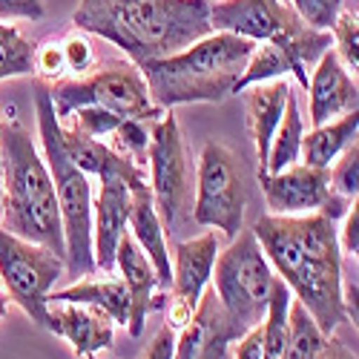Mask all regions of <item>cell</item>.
<instances>
[{"label": "cell", "mask_w": 359, "mask_h": 359, "mask_svg": "<svg viewBox=\"0 0 359 359\" xmlns=\"http://www.w3.org/2000/svg\"><path fill=\"white\" fill-rule=\"evenodd\" d=\"M253 236L267 262L279 271V279L308 308L325 337L351 322L342 305V250L331 219L319 213H267L253 224Z\"/></svg>", "instance_id": "6da1fadb"}, {"label": "cell", "mask_w": 359, "mask_h": 359, "mask_svg": "<svg viewBox=\"0 0 359 359\" xmlns=\"http://www.w3.org/2000/svg\"><path fill=\"white\" fill-rule=\"evenodd\" d=\"M72 20L124 49L135 67L175 55L213 32L210 0H81Z\"/></svg>", "instance_id": "7a4b0ae2"}, {"label": "cell", "mask_w": 359, "mask_h": 359, "mask_svg": "<svg viewBox=\"0 0 359 359\" xmlns=\"http://www.w3.org/2000/svg\"><path fill=\"white\" fill-rule=\"evenodd\" d=\"M0 178H4V230L43 245L67 259L61 207L43 156L18 118L0 121Z\"/></svg>", "instance_id": "3957f363"}, {"label": "cell", "mask_w": 359, "mask_h": 359, "mask_svg": "<svg viewBox=\"0 0 359 359\" xmlns=\"http://www.w3.org/2000/svg\"><path fill=\"white\" fill-rule=\"evenodd\" d=\"M256 43L230 32H210L187 49L141 64L149 101L161 109L178 104H219L233 95Z\"/></svg>", "instance_id": "277c9868"}, {"label": "cell", "mask_w": 359, "mask_h": 359, "mask_svg": "<svg viewBox=\"0 0 359 359\" xmlns=\"http://www.w3.org/2000/svg\"><path fill=\"white\" fill-rule=\"evenodd\" d=\"M35 112L41 127L43 161L49 167L57 207H61L64 224V245H67V271L69 276H93L95 256H93V187L83 170H78L61 147V121L55 115L49 89L41 86L35 93Z\"/></svg>", "instance_id": "5b68a950"}, {"label": "cell", "mask_w": 359, "mask_h": 359, "mask_svg": "<svg viewBox=\"0 0 359 359\" xmlns=\"http://www.w3.org/2000/svg\"><path fill=\"white\" fill-rule=\"evenodd\" d=\"M213 271H216L213 290L224 311L230 313V319L242 325L245 331L262 325L279 276H273L271 262L262 253L253 230L245 227L238 230L230 248L216 256Z\"/></svg>", "instance_id": "8992f818"}, {"label": "cell", "mask_w": 359, "mask_h": 359, "mask_svg": "<svg viewBox=\"0 0 359 359\" xmlns=\"http://www.w3.org/2000/svg\"><path fill=\"white\" fill-rule=\"evenodd\" d=\"M149 175H153V204L164 233H182L193 222V167L187 147L172 112H164L149 124Z\"/></svg>", "instance_id": "52a82bcc"}, {"label": "cell", "mask_w": 359, "mask_h": 359, "mask_svg": "<svg viewBox=\"0 0 359 359\" xmlns=\"http://www.w3.org/2000/svg\"><path fill=\"white\" fill-rule=\"evenodd\" d=\"M49 98L61 124L81 107H101L121 118H138V121H158L167 112L149 101L144 75L135 64H112L98 69L93 78L57 83L49 89Z\"/></svg>", "instance_id": "ba28073f"}, {"label": "cell", "mask_w": 359, "mask_h": 359, "mask_svg": "<svg viewBox=\"0 0 359 359\" xmlns=\"http://www.w3.org/2000/svg\"><path fill=\"white\" fill-rule=\"evenodd\" d=\"M245 207H248V190L236 156L224 144L207 141L201 147L196 167L193 222L201 227L222 230L227 242H233L238 230L245 227Z\"/></svg>", "instance_id": "9c48e42d"}, {"label": "cell", "mask_w": 359, "mask_h": 359, "mask_svg": "<svg viewBox=\"0 0 359 359\" xmlns=\"http://www.w3.org/2000/svg\"><path fill=\"white\" fill-rule=\"evenodd\" d=\"M64 256L0 227V279H4L9 296L41 327H46L49 322L46 296L64 276Z\"/></svg>", "instance_id": "30bf717a"}, {"label": "cell", "mask_w": 359, "mask_h": 359, "mask_svg": "<svg viewBox=\"0 0 359 359\" xmlns=\"http://www.w3.org/2000/svg\"><path fill=\"white\" fill-rule=\"evenodd\" d=\"M147 184L144 170L138 164H127L101 175V193L95 198V227H93V256L95 267L112 273L115 267V248L121 236L130 230V207L133 190Z\"/></svg>", "instance_id": "8fae6325"}, {"label": "cell", "mask_w": 359, "mask_h": 359, "mask_svg": "<svg viewBox=\"0 0 359 359\" xmlns=\"http://www.w3.org/2000/svg\"><path fill=\"white\" fill-rule=\"evenodd\" d=\"M245 334V327L236 325L219 302L216 290L204 287L193 316L182 327V337L175 339L172 359H227L230 345Z\"/></svg>", "instance_id": "7c38bea8"}, {"label": "cell", "mask_w": 359, "mask_h": 359, "mask_svg": "<svg viewBox=\"0 0 359 359\" xmlns=\"http://www.w3.org/2000/svg\"><path fill=\"white\" fill-rule=\"evenodd\" d=\"M219 256V236L204 233L187 242L175 245V267H172V308H170V327H184L193 316L198 299L213 276V264Z\"/></svg>", "instance_id": "4fadbf2b"}, {"label": "cell", "mask_w": 359, "mask_h": 359, "mask_svg": "<svg viewBox=\"0 0 359 359\" xmlns=\"http://www.w3.org/2000/svg\"><path fill=\"white\" fill-rule=\"evenodd\" d=\"M259 184L267 201V210L273 216L319 213L325 198L331 196L327 170L308 164H290L282 172H264L259 175Z\"/></svg>", "instance_id": "5bb4252c"}, {"label": "cell", "mask_w": 359, "mask_h": 359, "mask_svg": "<svg viewBox=\"0 0 359 359\" xmlns=\"http://www.w3.org/2000/svg\"><path fill=\"white\" fill-rule=\"evenodd\" d=\"M287 9V0H219L210 4V26L213 32H230L259 43L279 32Z\"/></svg>", "instance_id": "9a60e30c"}, {"label": "cell", "mask_w": 359, "mask_h": 359, "mask_svg": "<svg viewBox=\"0 0 359 359\" xmlns=\"http://www.w3.org/2000/svg\"><path fill=\"white\" fill-rule=\"evenodd\" d=\"M46 331L64 337L75 356H95L112 345V319L95 305L46 302Z\"/></svg>", "instance_id": "2e32d148"}, {"label": "cell", "mask_w": 359, "mask_h": 359, "mask_svg": "<svg viewBox=\"0 0 359 359\" xmlns=\"http://www.w3.org/2000/svg\"><path fill=\"white\" fill-rule=\"evenodd\" d=\"M308 93H311V124L322 127L334 115H345L359 109V89L356 81L348 75L337 52L327 49L316 67L308 75Z\"/></svg>", "instance_id": "e0dca14e"}, {"label": "cell", "mask_w": 359, "mask_h": 359, "mask_svg": "<svg viewBox=\"0 0 359 359\" xmlns=\"http://www.w3.org/2000/svg\"><path fill=\"white\" fill-rule=\"evenodd\" d=\"M115 264L124 276V285L130 290V322H127V331L133 339H138L144 334V325L149 311H158L164 308L161 299L164 296H153V290L158 287V276L153 271V264L144 256V250L135 245L133 233L127 230L121 236V242L115 248Z\"/></svg>", "instance_id": "ac0fdd59"}, {"label": "cell", "mask_w": 359, "mask_h": 359, "mask_svg": "<svg viewBox=\"0 0 359 359\" xmlns=\"http://www.w3.org/2000/svg\"><path fill=\"white\" fill-rule=\"evenodd\" d=\"M130 233L135 245L144 250V256L153 264L158 276V287L170 290L172 285V267H170V250H167V233L161 227V219L156 213L153 193L147 184L133 190V207H130Z\"/></svg>", "instance_id": "d6986e66"}, {"label": "cell", "mask_w": 359, "mask_h": 359, "mask_svg": "<svg viewBox=\"0 0 359 359\" xmlns=\"http://www.w3.org/2000/svg\"><path fill=\"white\" fill-rule=\"evenodd\" d=\"M245 93V104H248V121L253 130V141H256V161L259 170L256 175H264L267 167V149H271L273 133L282 121V112L290 95V83L287 81H264V83H253Z\"/></svg>", "instance_id": "ffe728a7"}, {"label": "cell", "mask_w": 359, "mask_h": 359, "mask_svg": "<svg viewBox=\"0 0 359 359\" xmlns=\"http://www.w3.org/2000/svg\"><path fill=\"white\" fill-rule=\"evenodd\" d=\"M46 302H78V305H95L101 308L112 322L127 325L130 322V290L124 279H104V282H78L67 290L49 293Z\"/></svg>", "instance_id": "44dd1931"}, {"label": "cell", "mask_w": 359, "mask_h": 359, "mask_svg": "<svg viewBox=\"0 0 359 359\" xmlns=\"http://www.w3.org/2000/svg\"><path fill=\"white\" fill-rule=\"evenodd\" d=\"M356 130H359V109L345 112L339 121H327L322 127H313V133H308V138H302L305 164L319 167V170H331V161H337L342 149L356 141Z\"/></svg>", "instance_id": "7402d4cb"}, {"label": "cell", "mask_w": 359, "mask_h": 359, "mask_svg": "<svg viewBox=\"0 0 359 359\" xmlns=\"http://www.w3.org/2000/svg\"><path fill=\"white\" fill-rule=\"evenodd\" d=\"M61 147H64L67 158L78 170H83L86 175H98L101 178L104 172H112V170H121L127 164H135V161H130L124 156H118L115 149H109L98 138H89V135H83L78 130H69L64 124H61Z\"/></svg>", "instance_id": "603a6c76"}, {"label": "cell", "mask_w": 359, "mask_h": 359, "mask_svg": "<svg viewBox=\"0 0 359 359\" xmlns=\"http://www.w3.org/2000/svg\"><path fill=\"white\" fill-rule=\"evenodd\" d=\"M302 138H305V133H302V115H299L293 89H290L285 112H282V121H279V127L273 133L271 149H267V167H264V172H282L285 167L296 164L299 156H302Z\"/></svg>", "instance_id": "cb8c5ba5"}, {"label": "cell", "mask_w": 359, "mask_h": 359, "mask_svg": "<svg viewBox=\"0 0 359 359\" xmlns=\"http://www.w3.org/2000/svg\"><path fill=\"white\" fill-rule=\"evenodd\" d=\"M290 287L276 279L271 305H267L264 322H262V359H285L287 348V311H290Z\"/></svg>", "instance_id": "d4e9b609"}, {"label": "cell", "mask_w": 359, "mask_h": 359, "mask_svg": "<svg viewBox=\"0 0 359 359\" xmlns=\"http://www.w3.org/2000/svg\"><path fill=\"white\" fill-rule=\"evenodd\" d=\"M325 334L319 331V325L313 322V316L308 313V308L290 299V311H287V348H285V359H316L322 345H325Z\"/></svg>", "instance_id": "484cf974"}, {"label": "cell", "mask_w": 359, "mask_h": 359, "mask_svg": "<svg viewBox=\"0 0 359 359\" xmlns=\"http://www.w3.org/2000/svg\"><path fill=\"white\" fill-rule=\"evenodd\" d=\"M35 72V46L15 26L0 23V81Z\"/></svg>", "instance_id": "4316f807"}, {"label": "cell", "mask_w": 359, "mask_h": 359, "mask_svg": "<svg viewBox=\"0 0 359 359\" xmlns=\"http://www.w3.org/2000/svg\"><path fill=\"white\" fill-rule=\"evenodd\" d=\"M149 124L153 121H138V118H124L109 135H112V147L118 156H124L135 164L147 161V149H149Z\"/></svg>", "instance_id": "83f0119b"}, {"label": "cell", "mask_w": 359, "mask_h": 359, "mask_svg": "<svg viewBox=\"0 0 359 359\" xmlns=\"http://www.w3.org/2000/svg\"><path fill=\"white\" fill-rule=\"evenodd\" d=\"M327 182H331L334 193H339L345 198H356V193H359V144L356 141L348 144L339 153L334 170H327Z\"/></svg>", "instance_id": "f1b7e54d"}, {"label": "cell", "mask_w": 359, "mask_h": 359, "mask_svg": "<svg viewBox=\"0 0 359 359\" xmlns=\"http://www.w3.org/2000/svg\"><path fill=\"white\" fill-rule=\"evenodd\" d=\"M334 41H337V57L345 69H359V18L353 12H339L334 20Z\"/></svg>", "instance_id": "f546056e"}, {"label": "cell", "mask_w": 359, "mask_h": 359, "mask_svg": "<svg viewBox=\"0 0 359 359\" xmlns=\"http://www.w3.org/2000/svg\"><path fill=\"white\" fill-rule=\"evenodd\" d=\"M67 121H72L69 124V130H78V133H83V135H89V138H104V135H109L118 124L124 121L121 115H115V112H109V109H101V107H81V109H75Z\"/></svg>", "instance_id": "4dcf8cb0"}, {"label": "cell", "mask_w": 359, "mask_h": 359, "mask_svg": "<svg viewBox=\"0 0 359 359\" xmlns=\"http://www.w3.org/2000/svg\"><path fill=\"white\" fill-rule=\"evenodd\" d=\"M290 6L302 18V23L319 29V32H327L342 12V0H290Z\"/></svg>", "instance_id": "1f68e13d"}, {"label": "cell", "mask_w": 359, "mask_h": 359, "mask_svg": "<svg viewBox=\"0 0 359 359\" xmlns=\"http://www.w3.org/2000/svg\"><path fill=\"white\" fill-rule=\"evenodd\" d=\"M67 69L64 61V49L61 43H43L41 49H35V72L41 78H61V72Z\"/></svg>", "instance_id": "d6a6232c"}, {"label": "cell", "mask_w": 359, "mask_h": 359, "mask_svg": "<svg viewBox=\"0 0 359 359\" xmlns=\"http://www.w3.org/2000/svg\"><path fill=\"white\" fill-rule=\"evenodd\" d=\"M64 49V61H67V69H75V72H86L89 67H93L95 61V55H93V46H89L86 38L81 35H72L61 43Z\"/></svg>", "instance_id": "836d02e7"}, {"label": "cell", "mask_w": 359, "mask_h": 359, "mask_svg": "<svg viewBox=\"0 0 359 359\" xmlns=\"http://www.w3.org/2000/svg\"><path fill=\"white\" fill-rule=\"evenodd\" d=\"M43 0H0V20H41Z\"/></svg>", "instance_id": "e575fe53"}, {"label": "cell", "mask_w": 359, "mask_h": 359, "mask_svg": "<svg viewBox=\"0 0 359 359\" xmlns=\"http://www.w3.org/2000/svg\"><path fill=\"white\" fill-rule=\"evenodd\" d=\"M342 219H345V224H342V230H337L339 250L342 253H351L356 259V250H359V204L356 201L351 204V210Z\"/></svg>", "instance_id": "d590c367"}, {"label": "cell", "mask_w": 359, "mask_h": 359, "mask_svg": "<svg viewBox=\"0 0 359 359\" xmlns=\"http://www.w3.org/2000/svg\"><path fill=\"white\" fill-rule=\"evenodd\" d=\"M172 348H175V327L164 325L153 337V342H149V348L141 359H172Z\"/></svg>", "instance_id": "8d00e7d4"}, {"label": "cell", "mask_w": 359, "mask_h": 359, "mask_svg": "<svg viewBox=\"0 0 359 359\" xmlns=\"http://www.w3.org/2000/svg\"><path fill=\"white\" fill-rule=\"evenodd\" d=\"M236 359H262V325L250 327V331L238 339Z\"/></svg>", "instance_id": "74e56055"}, {"label": "cell", "mask_w": 359, "mask_h": 359, "mask_svg": "<svg viewBox=\"0 0 359 359\" xmlns=\"http://www.w3.org/2000/svg\"><path fill=\"white\" fill-rule=\"evenodd\" d=\"M316 359H356V348H351L342 337L331 334V337L325 339V345H322V351H319Z\"/></svg>", "instance_id": "f35d334b"}, {"label": "cell", "mask_w": 359, "mask_h": 359, "mask_svg": "<svg viewBox=\"0 0 359 359\" xmlns=\"http://www.w3.org/2000/svg\"><path fill=\"white\" fill-rule=\"evenodd\" d=\"M0 219H4V178H0Z\"/></svg>", "instance_id": "ab89813d"}, {"label": "cell", "mask_w": 359, "mask_h": 359, "mask_svg": "<svg viewBox=\"0 0 359 359\" xmlns=\"http://www.w3.org/2000/svg\"><path fill=\"white\" fill-rule=\"evenodd\" d=\"M6 313V296H4V290H0V316Z\"/></svg>", "instance_id": "60d3db41"}]
</instances>
